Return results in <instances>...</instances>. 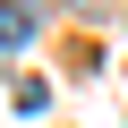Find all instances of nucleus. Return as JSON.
Masks as SVG:
<instances>
[{
	"instance_id": "f257e3e1",
	"label": "nucleus",
	"mask_w": 128,
	"mask_h": 128,
	"mask_svg": "<svg viewBox=\"0 0 128 128\" xmlns=\"http://www.w3.org/2000/svg\"><path fill=\"white\" fill-rule=\"evenodd\" d=\"M34 34V0H0V51H26Z\"/></svg>"
}]
</instances>
